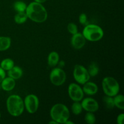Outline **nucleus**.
I'll return each mask as SVG.
<instances>
[{
	"instance_id": "obj_1",
	"label": "nucleus",
	"mask_w": 124,
	"mask_h": 124,
	"mask_svg": "<svg viewBox=\"0 0 124 124\" xmlns=\"http://www.w3.org/2000/svg\"><path fill=\"white\" fill-rule=\"evenodd\" d=\"M25 13L29 19L38 23H44L48 17L47 10L42 4L35 1H33L27 5Z\"/></svg>"
},
{
	"instance_id": "obj_2",
	"label": "nucleus",
	"mask_w": 124,
	"mask_h": 124,
	"mask_svg": "<svg viewBox=\"0 0 124 124\" xmlns=\"http://www.w3.org/2000/svg\"><path fill=\"white\" fill-rule=\"evenodd\" d=\"M6 107L8 113L13 117H18L24 112V101L17 94H13L7 98L6 101Z\"/></svg>"
},
{
	"instance_id": "obj_3",
	"label": "nucleus",
	"mask_w": 124,
	"mask_h": 124,
	"mask_svg": "<svg viewBox=\"0 0 124 124\" xmlns=\"http://www.w3.org/2000/svg\"><path fill=\"white\" fill-rule=\"evenodd\" d=\"M50 115L52 119L54 120L58 124H64L70 118V113L66 105L58 103L52 107Z\"/></svg>"
},
{
	"instance_id": "obj_4",
	"label": "nucleus",
	"mask_w": 124,
	"mask_h": 124,
	"mask_svg": "<svg viewBox=\"0 0 124 124\" xmlns=\"http://www.w3.org/2000/svg\"><path fill=\"white\" fill-rule=\"evenodd\" d=\"M82 35L86 40L91 42H96L102 38L104 33L103 29L99 25L88 24L85 25L82 31Z\"/></svg>"
},
{
	"instance_id": "obj_5",
	"label": "nucleus",
	"mask_w": 124,
	"mask_h": 124,
	"mask_svg": "<svg viewBox=\"0 0 124 124\" xmlns=\"http://www.w3.org/2000/svg\"><path fill=\"white\" fill-rule=\"evenodd\" d=\"M102 87L104 93L108 96L114 97L119 92V84L116 79L111 76H107L103 79Z\"/></svg>"
},
{
	"instance_id": "obj_6",
	"label": "nucleus",
	"mask_w": 124,
	"mask_h": 124,
	"mask_svg": "<svg viewBox=\"0 0 124 124\" xmlns=\"http://www.w3.org/2000/svg\"><path fill=\"white\" fill-rule=\"evenodd\" d=\"M73 75L75 81L78 83L82 85L88 82L90 79V76L88 73L87 69L80 64L75 65L73 69Z\"/></svg>"
},
{
	"instance_id": "obj_7",
	"label": "nucleus",
	"mask_w": 124,
	"mask_h": 124,
	"mask_svg": "<svg viewBox=\"0 0 124 124\" xmlns=\"http://www.w3.org/2000/svg\"><path fill=\"white\" fill-rule=\"evenodd\" d=\"M66 79V73L62 68H54L50 74V82L55 86H60L64 84Z\"/></svg>"
},
{
	"instance_id": "obj_8",
	"label": "nucleus",
	"mask_w": 124,
	"mask_h": 124,
	"mask_svg": "<svg viewBox=\"0 0 124 124\" xmlns=\"http://www.w3.org/2000/svg\"><path fill=\"white\" fill-rule=\"evenodd\" d=\"M24 107L27 111L30 114H33L37 111L38 109L39 101L35 94H30L26 96L24 100Z\"/></svg>"
},
{
	"instance_id": "obj_9",
	"label": "nucleus",
	"mask_w": 124,
	"mask_h": 124,
	"mask_svg": "<svg viewBox=\"0 0 124 124\" xmlns=\"http://www.w3.org/2000/svg\"><path fill=\"white\" fill-rule=\"evenodd\" d=\"M68 93L70 99L74 102L81 101L84 96L82 88L76 83H71L69 85L68 87Z\"/></svg>"
},
{
	"instance_id": "obj_10",
	"label": "nucleus",
	"mask_w": 124,
	"mask_h": 124,
	"mask_svg": "<svg viewBox=\"0 0 124 124\" xmlns=\"http://www.w3.org/2000/svg\"><path fill=\"white\" fill-rule=\"evenodd\" d=\"M83 110H85L87 112L94 113L99 110V105L96 100L92 98H86L82 99L81 101Z\"/></svg>"
},
{
	"instance_id": "obj_11",
	"label": "nucleus",
	"mask_w": 124,
	"mask_h": 124,
	"mask_svg": "<svg viewBox=\"0 0 124 124\" xmlns=\"http://www.w3.org/2000/svg\"><path fill=\"white\" fill-rule=\"evenodd\" d=\"M86 43V39L82 33H76L75 35H73L71 38V44L72 47L75 49H81L84 47Z\"/></svg>"
},
{
	"instance_id": "obj_12",
	"label": "nucleus",
	"mask_w": 124,
	"mask_h": 124,
	"mask_svg": "<svg viewBox=\"0 0 124 124\" xmlns=\"http://www.w3.org/2000/svg\"><path fill=\"white\" fill-rule=\"evenodd\" d=\"M83 85L84 86L82 88L83 92L87 95H94L98 92V85L94 82H90L88 81Z\"/></svg>"
},
{
	"instance_id": "obj_13",
	"label": "nucleus",
	"mask_w": 124,
	"mask_h": 124,
	"mask_svg": "<svg viewBox=\"0 0 124 124\" xmlns=\"http://www.w3.org/2000/svg\"><path fill=\"white\" fill-rule=\"evenodd\" d=\"M0 84L1 88L6 92H10L12 90L16 85L15 80L9 76L5 78Z\"/></svg>"
},
{
	"instance_id": "obj_14",
	"label": "nucleus",
	"mask_w": 124,
	"mask_h": 124,
	"mask_svg": "<svg viewBox=\"0 0 124 124\" xmlns=\"http://www.w3.org/2000/svg\"><path fill=\"white\" fill-rule=\"evenodd\" d=\"M8 76L14 79L15 80L19 79L22 77L23 75V69L19 66H13L9 70H8Z\"/></svg>"
},
{
	"instance_id": "obj_15",
	"label": "nucleus",
	"mask_w": 124,
	"mask_h": 124,
	"mask_svg": "<svg viewBox=\"0 0 124 124\" xmlns=\"http://www.w3.org/2000/svg\"><path fill=\"white\" fill-rule=\"evenodd\" d=\"M59 61V55L56 52H52L49 53L47 58V62L51 67H54L58 65Z\"/></svg>"
},
{
	"instance_id": "obj_16",
	"label": "nucleus",
	"mask_w": 124,
	"mask_h": 124,
	"mask_svg": "<svg viewBox=\"0 0 124 124\" xmlns=\"http://www.w3.org/2000/svg\"><path fill=\"white\" fill-rule=\"evenodd\" d=\"M11 39L8 36H0V51H6L11 46Z\"/></svg>"
},
{
	"instance_id": "obj_17",
	"label": "nucleus",
	"mask_w": 124,
	"mask_h": 124,
	"mask_svg": "<svg viewBox=\"0 0 124 124\" xmlns=\"http://www.w3.org/2000/svg\"><path fill=\"white\" fill-rule=\"evenodd\" d=\"M115 106L117 108L123 110L124 109V97L122 94H117L113 97Z\"/></svg>"
},
{
	"instance_id": "obj_18",
	"label": "nucleus",
	"mask_w": 124,
	"mask_h": 124,
	"mask_svg": "<svg viewBox=\"0 0 124 124\" xmlns=\"http://www.w3.org/2000/svg\"><path fill=\"white\" fill-rule=\"evenodd\" d=\"M15 65L14 61L10 58H6L1 62L0 67L5 71H8Z\"/></svg>"
},
{
	"instance_id": "obj_19",
	"label": "nucleus",
	"mask_w": 124,
	"mask_h": 124,
	"mask_svg": "<svg viewBox=\"0 0 124 124\" xmlns=\"http://www.w3.org/2000/svg\"><path fill=\"white\" fill-rule=\"evenodd\" d=\"M87 70H88L90 77H94V76H97L99 73V68L96 62H93L89 65Z\"/></svg>"
},
{
	"instance_id": "obj_20",
	"label": "nucleus",
	"mask_w": 124,
	"mask_h": 124,
	"mask_svg": "<svg viewBox=\"0 0 124 124\" xmlns=\"http://www.w3.org/2000/svg\"><path fill=\"white\" fill-rule=\"evenodd\" d=\"M28 18L25 12H18L15 15L14 21L16 24H24L27 20Z\"/></svg>"
},
{
	"instance_id": "obj_21",
	"label": "nucleus",
	"mask_w": 124,
	"mask_h": 124,
	"mask_svg": "<svg viewBox=\"0 0 124 124\" xmlns=\"http://www.w3.org/2000/svg\"><path fill=\"white\" fill-rule=\"evenodd\" d=\"M27 6V5L26 4V3L23 1H15V3L13 4L14 9L17 12H25Z\"/></svg>"
},
{
	"instance_id": "obj_22",
	"label": "nucleus",
	"mask_w": 124,
	"mask_h": 124,
	"mask_svg": "<svg viewBox=\"0 0 124 124\" xmlns=\"http://www.w3.org/2000/svg\"><path fill=\"white\" fill-rule=\"evenodd\" d=\"M82 105L80 101H75L74 102L73 104L71 105V111L75 115H79L82 112Z\"/></svg>"
},
{
	"instance_id": "obj_23",
	"label": "nucleus",
	"mask_w": 124,
	"mask_h": 124,
	"mask_svg": "<svg viewBox=\"0 0 124 124\" xmlns=\"http://www.w3.org/2000/svg\"><path fill=\"white\" fill-rule=\"evenodd\" d=\"M105 104V106L107 108L112 109L115 107V103H114L113 97L108 96H105L104 97L103 99Z\"/></svg>"
},
{
	"instance_id": "obj_24",
	"label": "nucleus",
	"mask_w": 124,
	"mask_h": 124,
	"mask_svg": "<svg viewBox=\"0 0 124 124\" xmlns=\"http://www.w3.org/2000/svg\"><path fill=\"white\" fill-rule=\"evenodd\" d=\"M84 119L85 121L88 124H94L96 122V116L92 112H87Z\"/></svg>"
},
{
	"instance_id": "obj_25",
	"label": "nucleus",
	"mask_w": 124,
	"mask_h": 124,
	"mask_svg": "<svg viewBox=\"0 0 124 124\" xmlns=\"http://www.w3.org/2000/svg\"><path fill=\"white\" fill-rule=\"evenodd\" d=\"M67 30L69 32L71 35H75L78 32V29L76 24L73 23H70L67 25Z\"/></svg>"
},
{
	"instance_id": "obj_26",
	"label": "nucleus",
	"mask_w": 124,
	"mask_h": 124,
	"mask_svg": "<svg viewBox=\"0 0 124 124\" xmlns=\"http://www.w3.org/2000/svg\"><path fill=\"white\" fill-rule=\"evenodd\" d=\"M79 21L81 23L82 25H86L87 24H88V19H87V15L85 14V13H81V15L79 16Z\"/></svg>"
},
{
	"instance_id": "obj_27",
	"label": "nucleus",
	"mask_w": 124,
	"mask_h": 124,
	"mask_svg": "<svg viewBox=\"0 0 124 124\" xmlns=\"http://www.w3.org/2000/svg\"><path fill=\"white\" fill-rule=\"evenodd\" d=\"M124 114L121 113L117 116V123L118 124H124Z\"/></svg>"
},
{
	"instance_id": "obj_28",
	"label": "nucleus",
	"mask_w": 124,
	"mask_h": 124,
	"mask_svg": "<svg viewBox=\"0 0 124 124\" xmlns=\"http://www.w3.org/2000/svg\"><path fill=\"white\" fill-rule=\"evenodd\" d=\"M6 78V71L0 67V83Z\"/></svg>"
},
{
	"instance_id": "obj_29",
	"label": "nucleus",
	"mask_w": 124,
	"mask_h": 124,
	"mask_svg": "<svg viewBox=\"0 0 124 124\" xmlns=\"http://www.w3.org/2000/svg\"><path fill=\"white\" fill-rule=\"evenodd\" d=\"M65 62H64L63 60L59 61V62H58V65H59V68H63L64 66H65Z\"/></svg>"
},
{
	"instance_id": "obj_30",
	"label": "nucleus",
	"mask_w": 124,
	"mask_h": 124,
	"mask_svg": "<svg viewBox=\"0 0 124 124\" xmlns=\"http://www.w3.org/2000/svg\"><path fill=\"white\" fill-rule=\"evenodd\" d=\"M47 1V0H34V1H35V2H39V3H41V4L44 3V2H46Z\"/></svg>"
},
{
	"instance_id": "obj_31",
	"label": "nucleus",
	"mask_w": 124,
	"mask_h": 124,
	"mask_svg": "<svg viewBox=\"0 0 124 124\" xmlns=\"http://www.w3.org/2000/svg\"><path fill=\"white\" fill-rule=\"evenodd\" d=\"M64 124H74V122H72V121H69V120H67V121Z\"/></svg>"
},
{
	"instance_id": "obj_32",
	"label": "nucleus",
	"mask_w": 124,
	"mask_h": 124,
	"mask_svg": "<svg viewBox=\"0 0 124 124\" xmlns=\"http://www.w3.org/2000/svg\"><path fill=\"white\" fill-rule=\"evenodd\" d=\"M48 123H49L50 124H58V123H57L56 122V121H54V120H52V121H50V122H48Z\"/></svg>"
},
{
	"instance_id": "obj_33",
	"label": "nucleus",
	"mask_w": 124,
	"mask_h": 124,
	"mask_svg": "<svg viewBox=\"0 0 124 124\" xmlns=\"http://www.w3.org/2000/svg\"><path fill=\"white\" fill-rule=\"evenodd\" d=\"M1 113H0V119H1Z\"/></svg>"
}]
</instances>
